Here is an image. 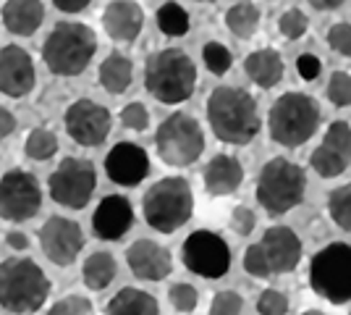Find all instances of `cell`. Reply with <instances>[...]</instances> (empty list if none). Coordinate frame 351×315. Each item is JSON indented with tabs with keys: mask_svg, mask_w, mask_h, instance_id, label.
Returning <instances> with one entry per match:
<instances>
[{
	"mask_svg": "<svg viewBox=\"0 0 351 315\" xmlns=\"http://www.w3.org/2000/svg\"><path fill=\"white\" fill-rule=\"evenodd\" d=\"M145 221L160 234H173L194 213L191 184L184 176H165L147 189L142 200Z\"/></svg>",
	"mask_w": 351,
	"mask_h": 315,
	"instance_id": "cell-6",
	"label": "cell"
},
{
	"mask_svg": "<svg viewBox=\"0 0 351 315\" xmlns=\"http://www.w3.org/2000/svg\"><path fill=\"white\" fill-rule=\"evenodd\" d=\"M202 181H205L207 195L213 197L234 195L236 189L244 184V165L239 163V158H234V155H215L205 165Z\"/></svg>",
	"mask_w": 351,
	"mask_h": 315,
	"instance_id": "cell-22",
	"label": "cell"
},
{
	"mask_svg": "<svg viewBox=\"0 0 351 315\" xmlns=\"http://www.w3.org/2000/svg\"><path fill=\"white\" fill-rule=\"evenodd\" d=\"M97 53V37L87 24L58 21L43 45L45 66L56 76H79Z\"/></svg>",
	"mask_w": 351,
	"mask_h": 315,
	"instance_id": "cell-4",
	"label": "cell"
},
{
	"mask_svg": "<svg viewBox=\"0 0 351 315\" xmlns=\"http://www.w3.org/2000/svg\"><path fill=\"white\" fill-rule=\"evenodd\" d=\"M105 315H160V305L152 294H147L142 289H134V286H126L108 302Z\"/></svg>",
	"mask_w": 351,
	"mask_h": 315,
	"instance_id": "cell-25",
	"label": "cell"
},
{
	"mask_svg": "<svg viewBox=\"0 0 351 315\" xmlns=\"http://www.w3.org/2000/svg\"><path fill=\"white\" fill-rule=\"evenodd\" d=\"M134 226V208L126 197L108 195L100 200V205L92 215V229L100 240H121Z\"/></svg>",
	"mask_w": 351,
	"mask_h": 315,
	"instance_id": "cell-20",
	"label": "cell"
},
{
	"mask_svg": "<svg viewBox=\"0 0 351 315\" xmlns=\"http://www.w3.org/2000/svg\"><path fill=\"white\" fill-rule=\"evenodd\" d=\"M254 226H257V215H254V210L247 208V205L234 208V213H231V229H234L239 237H249V234L254 231Z\"/></svg>",
	"mask_w": 351,
	"mask_h": 315,
	"instance_id": "cell-41",
	"label": "cell"
},
{
	"mask_svg": "<svg viewBox=\"0 0 351 315\" xmlns=\"http://www.w3.org/2000/svg\"><path fill=\"white\" fill-rule=\"evenodd\" d=\"M202 60H205V66L213 74H226L231 69V63H234V56H231L228 47L220 45V43H207L202 47Z\"/></svg>",
	"mask_w": 351,
	"mask_h": 315,
	"instance_id": "cell-32",
	"label": "cell"
},
{
	"mask_svg": "<svg viewBox=\"0 0 351 315\" xmlns=\"http://www.w3.org/2000/svg\"><path fill=\"white\" fill-rule=\"evenodd\" d=\"M309 284L317 297L333 305L351 302V244L333 242L315 253L309 263Z\"/></svg>",
	"mask_w": 351,
	"mask_h": 315,
	"instance_id": "cell-8",
	"label": "cell"
},
{
	"mask_svg": "<svg viewBox=\"0 0 351 315\" xmlns=\"http://www.w3.org/2000/svg\"><path fill=\"white\" fill-rule=\"evenodd\" d=\"M92 0H53V5L63 11V14H79V11H84Z\"/></svg>",
	"mask_w": 351,
	"mask_h": 315,
	"instance_id": "cell-44",
	"label": "cell"
},
{
	"mask_svg": "<svg viewBox=\"0 0 351 315\" xmlns=\"http://www.w3.org/2000/svg\"><path fill=\"white\" fill-rule=\"evenodd\" d=\"M105 171L110 181H116L121 187H136L149 174V158L145 148L134 142H118L105 158Z\"/></svg>",
	"mask_w": 351,
	"mask_h": 315,
	"instance_id": "cell-18",
	"label": "cell"
},
{
	"mask_svg": "<svg viewBox=\"0 0 351 315\" xmlns=\"http://www.w3.org/2000/svg\"><path fill=\"white\" fill-rule=\"evenodd\" d=\"M66 132L82 148H97L110 135V110L95 100H76L66 108Z\"/></svg>",
	"mask_w": 351,
	"mask_h": 315,
	"instance_id": "cell-13",
	"label": "cell"
},
{
	"mask_svg": "<svg viewBox=\"0 0 351 315\" xmlns=\"http://www.w3.org/2000/svg\"><path fill=\"white\" fill-rule=\"evenodd\" d=\"M168 300H171L176 313H194V310H197V302H199V292H197L191 284L178 281V284L171 286Z\"/></svg>",
	"mask_w": 351,
	"mask_h": 315,
	"instance_id": "cell-33",
	"label": "cell"
},
{
	"mask_svg": "<svg viewBox=\"0 0 351 315\" xmlns=\"http://www.w3.org/2000/svg\"><path fill=\"white\" fill-rule=\"evenodd\" d=\"M145 27V11L134 0H113L103 14V30L116 43H134Z\"/></svg>",
	"mask_w": 351,
	"mask_h": 315,
	"instance_id": "cell-21",
	"label": "cell"
},
{
	"mask_svg": "<svg viewBox=\"0 0 351 315\" xmlns=\"http://www.w3.org/2000/svg\"><path fill=\"white\" fill-rule=\"evenodd\" d=\"M244 300L236 292H218L210 302V315H241Z\"/></svg>",
	"mask_w": 351,
	"mask_h": 315,
	"instance_id": "cell-38",
	"label": "cell"
},
{
	"mask_svg": "<svg viewBox=\"0 0 351 315\" xmlns=\"http://www.w3.org/2000/svg\"><path fill=\"white\" fill-rule=\"evenodd\" d=\"M155 148L165 165L186 168L197 163L199 155L205 152V135L197 119L189 113H173L162 121L155 132Z\"/></svg>",
	"mask_w": 351,
	"mask_h": 315,
	"instance_id": "cell-9",
	"label": "cell"
},
{
	"mask_svg": "<svg viewBox=\"0 0 351 315\" xmlns=\"http://www.w3.org/2000/svg\"><path fill=\"white\" fill-rule=\"evenodd\" d=\"M5 242H8L11 250H29V237L21 234V231H11V234L5 237Z\"/></svg>",
	"mask_w": 351,
	"mask_h": 315,
	"instance_id": "cell-46",
	"label": "cell"
},
{
	"mask_svg": "<svg viewBox=\"0 0 351 315\" xmlns=\"http://www.w3.org/2000/svg\"><path fill=\"white\" fill-rule=\"evenodd\" d=\"M47 315H95V305L87 297H79V294H69L58 300Z\"/></svg>",
	"mask_w": 351,
	"mask_h": 315,
	"instance_id": "cell-36",
	"label": "cell"
},
{
	"mask_svg": "<svg viewBox=\"0 0 351 315\" xmlns=\"http://www.w3.org/2000/svg\"><path fill=\"white\" fill-rule=\"evenodd\" d=\"M278 30L286 40H299V37H304V34H307L309 19L302 14L299 8H289V11L278 19Z\"/></svg>",
	"mask_w": 351,
	"mask_h": 315,
	"instance_id": "cell-35",
	"label": "cell"
},
{
	"mask_svg": "<svg viewBox=\"0 0 351 315\" xmlns=\"http://www.w3.org/2000/svg\"><path fill=\"white\" fill-rule=\"evenodd\" d=\"M121 124L132 132H145L149 126V110L142 103H129L121 110Z\"/></svg>",
	"mask_w": 351,
	"mask_h": 315,
	"instance_id": "cell-39",
	"label": "cell"
},
{
	"mask_svg": "<svg viewBox=\"0 0 351 315\" xmlns=\"http://www.w3.org/2000/svg\"><path fill=\"white\" fill-rule=\"evenodd\" d=\"M134 79V63L121 53H113L100 63V84L110 95H121L132 87Z\"/></svg>",
	"mask_w": 351,
	"mask_h": 315,
	"instance_id": "cell-26",
	"label": "cell"
},
{
	"mask_svg": "<svg viewBox=\"0 0 351 315\" xmlns=\"http://www.w3.org/2000/svg\"><path fill=\"white\" fill-rule=\"evenodd\" d=\"M328 45L333 47L338 56L351 58V24H346V21L333 24L328 32Z\"/></svg>",
	"mask_w": 351,
	"mask_h": 315,
	"instance_id": "cell-40",
	"label": "cell"
},
{
	"mask_svg": "<svg viewBox=\"0 0 351 315\" xmlns=\"http://www.w3.org/2000/svg\"><path fill=\"white\" fill-rule=\"evenodd\" d=\"M244 270H247L249 276H254V279H267L270 276V270L265 266V257L257 244H252L247 253H244Z\"/></svg>",
	"mask_w": 351,
	"mask_h": 315,
	"instance_id": "cell-42",
	"label": "cell"
},
{
	"mask_svg": "<svg viewBox=\"0 0 351 315\" xmlns=\"http://www.w3.org/2000/svg\"><path fill=\"white\" fill-rule=\"evenodd\" d=\"M320 58L317 56H309V53H304V56H299L296 58V71H299V76L302 79H307V82H312V79H317V74H320Z\"/></svg>",
	"mask_w": 351,
	"mask_h": 315,
	"instance_id": "cell-43",
	"label": "cell"
},
{
	"mask_svg": "<svg viewBox=\"0 0 351 315\" xmlns=\"http://www.w3.org/2000/svg\"><path fill=\"white\" fill-rule=\"evenodd\" d=\"M265 257V266L273 273H291L302 263V240L289 226H270L257 244Z\"/></svg>",
	"mask_w": 351,
	"mask_h": 315,
	"instance_id": "cell-16",
	"label": "cell"
},
{
	"mask_svg": "<svg viewBox=\"0 0 351 315\" xmlns=\"http://www.w3.org/2000/svg\"><path fill=\"white\" fill-rule=\"evenodd\" d=\"M328 100L336 108H349L351 105V74L346 71H333L328 82Z\"/></svg>",
	"mask_w": 351,
	"mask_h": 315,
	"instance_id": "cell-34",
	"label": "cell"
},
{
	"mask_svg": "<svg viewBox=\"0 0 351 315\" xmlns=\"http://www.w3.org/2000/svg\"><path fill=\"white\" fill-rule=\"evenodd\" d=\"M145 87L162 105L184 103L197 87V66L178 47L158 50L145 63Z\"/></svg>",
	"mask_w": 351,
	"mask_h": 315,
	"instance_id": "cell-2",
	"label": "cell"
},
{
	"mask_svg": "<svg viewBox=\"0 0 351 315\" xmlns=\"http://www.w3.org/2000/svg\"><path fill=\"white\" fill-rule=\"evenodd\" d=\"M126 263L136 279L142 281H162L173 270V257L171 253L152 240H136L126 250Z\"/></svg>",
	"mask_w": 351,
	"mask_h": 315,
	"instance_id": "cell-19",
	"label": "cell"
},
{
	"mask_svg": "<svg viewBox=\"0 0 351 315\" xmlns=\"http://www.w3.org/2000/svg\"><path fill=\"white\" fill-rule=\"evenodd\" d=\"M302 315H325V313H320V310H307V313H302Z\"/></svg>",
	"mask_w": 351,
	"mask_h": 315,
	"instance_id": "cell-48",
	"label": "cell"
},
{
	"mask_svg": "<svg viewBox=\"0 0 351 315\" xmlns=\"http://www.w3.org/2000/svg\"><path fill=\"white\" fill-rule=\"evenodd\" d=\"M45 5L43 0H5L3 5V27L19 34V37H32L43 27Z\"/></svg>",
	"mask_w": 351,
	"mask_h": 315,
	"instance_id": "cell-23",
	"label": "cell"
},
{
	"mask_svg": "<svg viewBox=\"0 0 351 315\" xmlns=\"http://www.w3.org/2000/svg\"><path fill=\"white\" fill-rule=\"evenodd\" d=\"M309 163L315 168V174L322 179H333L341 176L351 165V126L346 121H333L328 126V132L322 137V145H317Z\"/></svg>",
	"mask_w": 351,
	"mask_h": 315,
	"instance_id": "cell-15",
	"label": "cell"
},
{
	"mask_svg": "<svg viewBox=\"0 0 351 315\" xmlns=\"http://www.w3.org/2000/svg\"><path fill=\"white\" fill-rule=\"evenodd\" d=\"M34 60L19 45L0 47V92L8 97H24L34 90Z\"/></svg>",
	"mask_w": 351,
	"mask_h": 315,
	"instance_id": "cell-17",
	"label": "cell"
},
{
	"mask_svg": "<svg viewBox=\"0 0 351 315\" xmlns=\"http://www.w3.org/2000/svg\"><path fill=\"white\" fill-rule=\"evenodd\" d=\"M43 189L37 179L14 168L0 179V218L3 221H29L40 213Z\"/></svg>",
	"mask_w": 351,
	"mask_h": 315,
	"instance_id": "cell-12",
	"label": "cell"
},
{
	"mask_svg": "<svg viewBox=\"0 0 351 315\" xmlns=\"http://www.w3.org/2000/svg\"><path fill=\"white\" fill-rule=\"evenodd\" d=\"M118 266L116 257L110 253H92V255L84 260V268H82V279H84V286L92 289V292H103L105 286L116 279Z\"/></svg>",
	"mask_w": 351,
	"mask_h": 315,
	"instance_id": "cell-27",
	"label": "cell"
},
{
	"mask_svg": "<svg viewBox=\"0 0 351 315\" xmlns=\"http://www.w3.org/2000/svg\"><path fill=\"white\" fill-rule=\"evenodd\" d=\"M257 313L260 315H286L289 313V297L278 289H265L257 300Z\"/></svg>",
	"mask_w": 351,
	"mask_h": 315,
	"instance_id": "cell-37",
	"label": "cell"
},
{
	"mask_svg": "<svg viewBox=\"0 0 351 315\" xmlns=\"http://www.w3.org/2000/svg\"><path fill=\"white\" fill-rule=\"evenodd\" d=\"M213 135L226 145H249L260 135V110L254 97L239 87H218L207 100Z\"/></svg>",
	"mask_w": 351,
	"mask_h": 315,
	"instance_id": "cell-1",
	"label": "cell"
},
{
	"mask_svg": "<svg viewBox=\"0 0 351 315\" xmlns=\"http://www.w3.org/2000/svg\"><path fill=\"white\" fill-rule=\"evenodd\" d=\"M95 187H97V171L84 158H63L47 181L53 202L69 210L87 208V202L95 195Z\"/></svg>",
	"mask_w": 351,
	"mask_h": 315,
	"instance_id": "cell-10",
	"label": "cell"
},
{
	"mask_svg": "<svg viewBox=\"0 0 351 315\" xmlns=\"http://www.w3.org/2000/svg\"><path fill=\"white\" fill-rule=\"evenodd\" d=\"M24 152L29 161H50L56 152H58V137L53 135L50 129H32L29 137H27V145H24Z\"/></svg>",
	"mask_w": 351,
	"mask_h": 315,
	"instance_id": "cell-30",
	"label": "cell"
},
{
	"mask_svg": "<svg viewBox=\"0 0 351 315\" xmlns=\"http://www.w3.org/2000/svg\"><path fill=\"white\" fill-rule=\"evenodd\" d=\"M199 3H213V0H199Z\"/></svg>",
	"mask_w": 351,
	"mask_h": 315,
	"instance_id": "cell-49",
	"label": "cell"
},
{
	"mask_svg": "<svg viewBox=\"0 0 351 315\" xmlns=\"http://www.w3.org/2000/svg\"><path fill=\"white\" fill-rule=\"evenodd\" d=\"M244 71H247V76L257 87L270 90V87H276L280 79H283L286 66H283V58H280L278 50L263 47V50L249 53L247 60H244Z\"/></svg>",
	"mask_w": 351,
	"mask_h": 315,
	"instance_id": "cell-24",
	"label": "cell"
},
{
	"mask_svg": "<svg viewBox=\"0 0 351 315\" xmlns=\"http://www.w3.org/2000/svg\"><path fill=\"white\" fill-rule=\"evenodd\" d=\"M328 213H330V218L336 221L338 229L351 231V184L336 187V189L328 195Z\"/></svg>",
	"mask_w": 351,
	"mask_h": 315,
	"instance_id": "cell-31",
	"label": "cell"
},
{
	"mask_svg": "<svg viewBox=\"0 0 351 315\" xmlns=\"http://www.w3.org/2000/svg\"><path fill=\"white\" fill-rule=\"evenodd\" d=\"M181 260L186 270L202 276V279H220L231 268V250L226 240L215 231H191L184 247H181Z\"/></svg>",
	"mask_w": 351,
	"mask_h": 315,
	"instance_id": "cell-11",
	"label": "cell"
},
{
	"mask_svg": "<svg viewBox=\"0 0 351 315\" xmlns=\"http://www.w3.org/2000/svg\"><path fill=\"white\" fill-rule=\"evenodd\" d=\"M158 27L168 37H184L189 32V14L178 3H162L158 11Z\"/></svg>",
	"mask_w": 351,
	"mask_h": 315,
	"instance_id": "cell-29",
	"label": "cell"
},
{
	"mask_svg": "<svg viewBox=\"0 0 351 315\" xmlns=\"http://www.w3.org/2000/svg\"><path fill=\"white\" fill-rule=\"evenodd\" d=\"M260 8L252 3H236L226 11V27L236 40H249L260 27Z\"/></svg>",
	"mask_w": 351,
	"mask_h": 315,
	"instance_id": "cell-28",
	"label": "cell"
},
{
	"mask_svg": "<svg viewBox=\"0 0 351 315\" xmlns=\"http://www.w3.org/2000/svg\"><path fill=\"white\" fill-rule=\"evenodd\" d=\"M309 5H315L317 11H333V8H338V5H343L346 0H307Z\"/></svg>",
	"mask_w": 351,
	"mask_h": 315,
	"instance_id": "cell-47",
	"label": "cell"
},
{
	"mask_svg": "<svg viewBox=\"0 0 351 315\" xmlns=\"http://www.w3.org/2000/svg\"><path fill=\"white\" fill-rule=\"evenodd\" d=\"M273 142L283 148H302L320 129V105L304 92H286L267 113Z\"/></svg>",
	"mask_w": 351,
	"mask_h": 315,
	"instance_id": "cell-5",
	"label": "cell"
},
{
	"mask_svg": "<svg viewBox=\"0 0 351 315\" xmlns=\"http://www.w3.org/2000/svg\"><path fill=\"white\" fill-rule=\"evenodd\" d=\"M14 129H16L14 113H11L8 108H3V105H0V139H3V137H8V135H14Z\"/></svg>",
	"mask_w": 351,
	"mask_h": 315,
	"instance_id": "cell-45",
	"label": "cell"
},
{
	"mask_svg": "<svg viewBox=\"0 0 351 315\" xmlns=\"http://www.w3.org/2000/svg\"><path fill=\"white\" fill-rule=\"evenodd\" d=\"M304 192H307V176L302 165L291 163L286 158L267 161L257 176V189H254L260 205L270 215H283L293 210L304 200Z\"/></svg>",
	"mask_w": 351,
	"mask_h": 315,
	"instance_id": "cell-7",
	"label": "cell"
},
{
	"mask_svg": "<svg viewBox=\"0 0 351 315\" xmlns=\"http://www.w3.org/2000/svg\"><path fill=\"white\" fill-rule=\"evenodd\" d=\"M40 244H43V253L50 263L66 268L84 250V234H82L76 221L63 218V215H53L40 229Z\"/></svg>",
	"mask_w": 351,
	"mask_h": 315,
	"instance_id": "cell-14",
	"label": "cell"
},
{
	"mask_svg": "<svg viewBox=\"0 0 351 315\" xmlns=\"http://www.w3.org/2000/svg\"><path fill=\"white\" fill-rule=\"evenodd\" d=\"M50 297V279L29 257H8L0 263V305L8 313H37Z\"/></svg>",
	"mask_w": 351,
	"mask_h": 315,
	"instance_id": "cell-3",
	"label": "cell"
}]
</instances>
